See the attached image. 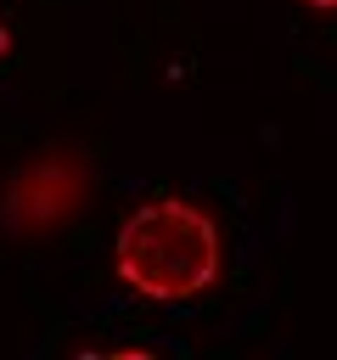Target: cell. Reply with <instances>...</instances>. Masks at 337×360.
Here are the masks:
<instances>
[{
  "label": "cell",
  "instance_id": "obj_1",
  "mask_svg": "<svg viewBox=\"0 0 337 360\" xmlns=\"http://www.w3.org/2000/svg\"><path fill=\"white\" fill-rule=\"evenodd\" d=\"M112 270L152 304H185L219 276V225L185 197H152L118 225Z\"/></svg>",
  "mask_w": 337,
  "mask_h": 360
},
{
  "label": "cell",
  "instance_id": "obj_2",
  "mask_svg": "<svg viewBox=\"0 0 337 360\" xmlns=\"http://www.w3.org/2000/svg\"><path fill=\"white\" fill-rule=\"evenodd\" d=\"M84 197H90V163L73 146H51L6 180L0 225L11 236H51L84 208Z\"/></svg>",
  "mask_w": 337,
  "mask_h": 360
},
{
  "label": "cell",
  "instance_id": "obj_3",
  "mask_svg": "<svg viewBox=\"0 0 337 360\" xmlns=\"http://www.w3.org/2000/svg\"><path fill=\"white\" fill-rule=\"evenodd\" d=\"M309 11H337V0H303Z\"/></svg>",
  "mask_w": 337,
  "mask_h": 360
},
{
  "label": "cell",
  "instance_id": "obj_4",
  "mask_svg": "<svg viewBox=\"0 0 337 360\" xmlns=\"http://www.w3.org/2000/svg\"><path fill=\"white\" fill-rule=\"evenodd\" d=\"M6 45H11V34H6V28H0V56H6Z\"/></svg>",
  "mask_w": 337,
  "mask_h": 360
}]
</instances>
